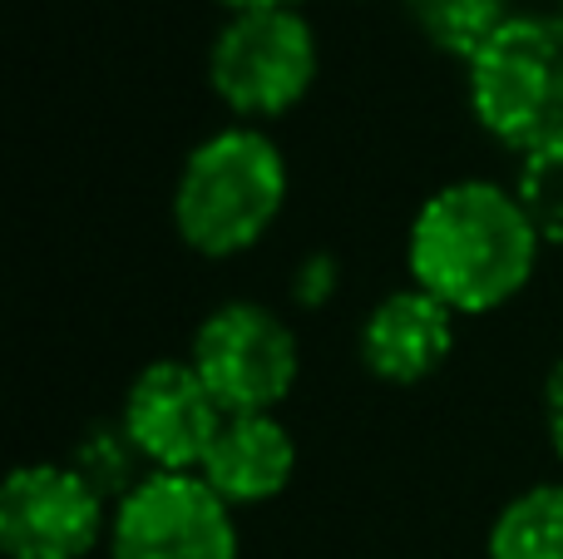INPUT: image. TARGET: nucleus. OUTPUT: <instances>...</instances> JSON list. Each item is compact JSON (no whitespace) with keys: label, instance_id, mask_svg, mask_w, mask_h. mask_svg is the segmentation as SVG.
Returning <instances> with one entry per match:
<instances>
[{"label":"nucleus","instance_id":"0eeeda50","mask_svg":"<svg viewBox=\"0 0 563 559\" xmlns=\"http://www.w3.org/2000/svg\"><path fill=\"white\" fill-rule=\"evenodd\" d=\"M109 501L75 461L20 465L0 491V545L10 559H85L109 540Z\"/></svg>","mask_w":563,"mask_h":559},{"label":"nucleus","instance_id":"39448f33","mask_svg":"<svg viewBox=\"0 0 563 559\" xmlns=\"http://www.w3.org/2000/svg\"><path fill=\"white\" fill-rule=\"evenodd\" d=\"M188 362L228 416L277 412L301 372L297 337L263 303H223L198 327Z\"/></svg>","mask_w":563,"mask_h":559},{"label":"nucleus","instance_id":"9b49d317","mask_svg":"<svg viewBox=\"0 0 563 559\" xmlns=\"http://www.w3.org/2000/svg\"><path fill=\"white\" fill-rule=\"evenodd\" d=\"M489 559H563V481L529 485L495 515Z\"/></svg>","mask_w":563,"mask_h":559},{"label":"nucleus","instance_id":"dca6fc26","mask_svg":"<svg viewBox=\"0 0 563 559\" xmlns=\"http://www.w3.org/2000/svg\"><path fill=\"white\" fill-rule=\"evenodd\" d=\"M228 10H267V6H297V0H223Z\"/></svg>","mask_w":563,"mask_h":559},{"label":"nucleus","instance_id":"f8f14e48","mask_svg":"<svg viewBox=\"0 0 563 559\" xmlns=\"http://www.w3.org/2000/svg\"><path fill=\"white\" fill-rule=\"evenodd\" d=\"M406 10L430 45L465 59V65L475 59V50L515 15L509 0H406Z\"/></svg>","mask_w":563,"mask_h":559},{"label":"nucleus","instance_id":"ddd939ff","mask_svg":"<svg viewBox=\"0 0 563 559\" xmlns=\"http://www.w3.org/2000/svg\"><path fill=\"white\" fill-rule=\"evenodd\" d=\"M515 194H519V204H525L534 233L544 238V243L563 248V144L534 149V154L519 158Z\"/></svg>","mask_w":563,"mask_h":559},{"label":"nucleus","instance_id":"423d86ee","mask_svg":"<svg viewBox=\"0 0 563 559\" xmlns=\"http://www.w3.org/2000/svg\"><path fill=\"white\" fill-rule=\"evenodd\" d=\"M109 559H238L233 505L203 475L148 471L114 505Z\"/></svg>","mask_w":563,"mask_h":559},{"label":"nucleus","instance_id":"1a4fd4ad","mask_svg":"<svg viewBox=\"0 0 563 559\" xmlns=\"http://www.w3.org/2000/svg\"><path fill=\"white\" fill-rule=\"evenodd\" d=\"M455 352V313L426 287L380 297L361 322V366L386 386H416L435 376Z\"/></svg>","mask_w":563,"mask_h":559},{"label":"nucleus","instance_id":"9d476101","mask_svg":"<svg viewBox=\"0 0 563 559\" xmlns=\"http://www.w3.org/2000/svg\"><path fill=\"white\" fill-rule=\"evenodd\" d=\"M291 471H297V446H291L287 426L273 412H247L223 421L198 475L228 505H263L287 491Z\"/></svg>","mask_w":563,"mask_h":559},{"label":"nucleus","instance_id":"4468645a","mask_svg":"<svg viewBox=\"0 0 563 559\" xmlns=\"http://www.w3.org/2000/svg\"><path fill=\"white\" fill-rule=\"evenodd\" d=\"M331 287H336V263H331L327 253H317V257H307V263H301L297 287H291V293H297L301 307H321L331 297Z\"/></svg>","mask_w":563,"mask_h":559},{"label":"nucleus","instance_id":"20e7f679","mask_svg":"<svg viewBox=\"0 0 563 559\" xmlns=\"http://www.w3.org/2000/svg\"><path fill=\"white\" fill-rule=\"evenodd\" d=\"M213 95L238 119H277L317 79V35L297 6L233 10L208 50Z\"/></svg>","mask_w":563,"mask_h":559},{"label":"nucleus","instance_id":"7ed1b4c3","mask_svg":"<svg viewBox=\"0 0 563 559\" xmlns=\"http://www.w3.org/2000/svg\"><path fill=\"white\" fill-rule=\"evenodd\" d=\"M470 109L505 149L563 144V15L515 10L470 59Z\"/></svg>","mask_w":563,"mask_h":559},{"label":"nucleus","instance_id":"6e6552de","mask_svg":"<svg viewBox=\"0 0 563 559\" xmlns=\"http://www.w3.org/2000/svg\"><path fill=\"white\" fill-rule=\"evenodd\" d=\"M228 412L203 386L194 362H148L124 396L119 431L148 471L198 475L223 431Z\"/></svg>","mask_w":563,"mask_h":559},{"label":"nucleus","instance_id":"f257e3e1","mask_svg":"<svg viewBox=\"0 0 563 559\" xmlns=\"http://www.w3.org/2000/svg\"><path fill=\"white\" fill-rule=\"evenodd\" d=\"M539 248L544 238L515 188L460 178L420 204L406 238V267L410 283L440 297L455 317H479L525 293Z\"/></svg>","mask_w":563,"mask_h":559},{"label":"nucleus","instance_id":"f03ea898","mask_svg":"<svg viewBox=\"0 0 563 559\" xmlns=\"http://www.w3.org/2000/svg\"><path fill=\"white\" fill-rule=\"evenodd\" d=\"M287 204V158L263 129L233 124L184 158L174 184V228L194 253L238 257L277 223Z\"/></svg>","mask_w":563,"mask_h":559},{"label":"nucleus","instance_id":"2eb2a0df","mask_svg":"<svg viewBox=\"0 0 563 559\" xmlns=\"http://www.w3.org/2000/svg\"><path fill=\"white\" fill-rule=\"evenodd\" d=\"M544 416H549V441H554L559 461H563V362L549 372V386H544Z\"/></svg>","mask_w":563,"mask_h":559},{"label":"nucleus","instance_id":"f3484780","mask_svg":"<svg viewBox=\"0 0 563 559\" xmlns=\"http://www.w3.org/2000/svg\"><path fill=\"white\" fill-rule=\"evenodd\" d=\"M559 15H563V0H559Z\"/></svg>","mask_w":563,"mask_h":559}]
</instances>
